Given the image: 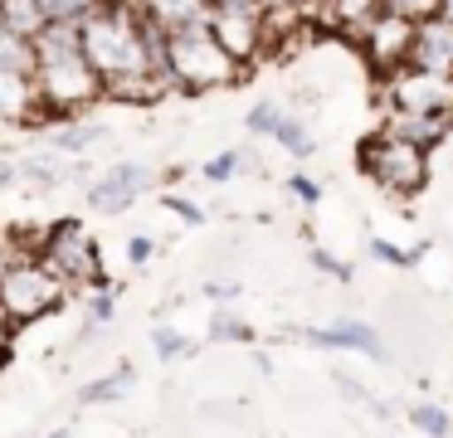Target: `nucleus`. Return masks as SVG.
I'll use <instances>...</instances> for the list:
<instances>
[{"label":"nucleus","mask_w":453,"mask_h":438,"mask_svg":"<svg viewBox=\"0 0 453 438\" xmlns=\"http://www.w3.org/2000/svg\"><path fill=\"white\" fill-rule=\"evenodd\" d=\"M79 44L93 73L103 78V97L147 103L171 88L166 78V35L132 0H103L79 19Z\"/></svg>","instance_id":"nucleus-1"},{"label":"nucleus","mask_w":453,"mask_h":438,"mask_svg":"<svg viewBox=\"0 0 453 438\" xmlns=\"http://www.w3.org/2000/svg\"><path fill=\"white\" fill-rule=\"evenodd\" d=\"M35 97L44 122L83 117V107L103 97V78L83 58L79 25H44L35 35Z\"/></svg>","instance_id":"nucleus-2"},{"label":"nucleus","mask_w":453,"mask_h":438,"mask_svg":"<svg viewBox=\"0 0 453 438\" xmlns=\"http://www.w3.org/2000/svg\"><path fill=\"white\" fill-rule=\"evenodd\" d=\"M244 68L219 49V39L210 29H180L166 35V78L171 88H186V93H210V88H225Z\"/></svg>","instance_id":"nucleus-3"},{"label":"nucleus","mask_w":453,"mask_h":438,"mask_svg":"<svg viewBox=\"0 0 453 438\" xmlns=\"http://www.w3.org/2000/svg\"><path fill=\"white\" fill-rule=\"evenodd\" d=\"M69 302V282L54 278L35 253H25L20 263L0 273V321H11V327H30V321L50 317Z\"/></svg>","instance_id":"nucleus-4"},{"label":"nucleus","mask_w":453,"mask_h":438,"mask_svg":"<svg viewBox=\"0 0 453 438\" xmlns=\"http://www.w3.org/2000/svg\"><path fill=\"white\" fill-rule=\"evenodd\" d=\"M30 253L54 273V278L69 282V292L73 288H98V282H108V278H103L98 239L83 229V219H54L50 229L30 243Z\"/></svg>","instance_id":"nucleus-5"},{"label":"nucleus","mask_w":453,"mask_h":438,"mask_svg":"<svg viewBox=\"0 0 453 438\" xmlns=\"http://www.w3.org/2000/svg\"><path fill=\"white\" fill-rule=\"evenodd\" d=\"M361 171L390 195H414L429 181V151H419L410 142H395V136L380 132L361 146Z\"/></svg>","instance_id":"nucleus-6"},{"label":"nucleus","mask_w":453,"mask_h":438,"mask_svg":"<svg viewBox=\"0 0 453 438\" xmlns=\"http://www.w3.org/2000/svg\"><path fill=\"white\" fill-rule=\"evenodd\" d=\"M210 35H215L219 49H225L239 68H244L249 58L264 49V39H268V15H264V5H258V0L215 5V10H210Z\"/></svg>","instance_id":"nucleus-7"},{"label":"nucleus","mask_w":453,"mask_h":438,"mask_svg":"<svg viewBox=\"0 0 453 438\" xmlns=\"http://www.w3.org/2000/svg\"><path fill=\"white\" fill-rule=\"evenodd\" d=\"M385 107L390 112H424V117H453V78L419 73V68H395L385 83Z\"/></svg>","instance_id":"nucleus-8"},{"label":"nucleus","mask_w":453,"mask_h":438,"mask_svg":"<svg viewBox=\"0 0 453 438\" xmlns=\"http://www.w3.org/2000/svg\"><path fill=\"white\" fill-rule=\"evenodd\" d=\"M151 190H157V171L147 161H112L108 171L93 175V185L83 195H88V204L98 214H122Z\"/></svg>","instance_id":"nucleus-9"},{"label":"nucleus","mask_w":453,"mask_h":438,"mask_svg":"<svg viewBox=\"0 0 453 438\" xmlns=\"http://www.w3.org/2000/svg\"><path fill=\"white\" fill-rule=\"evenodd\" d=\"M297 336L307 341V346H317V350H356V356H371V360H385L390 350H385V341H380V331L375 327H365V321H332V327H303Z\"/></svg>","instance_id":"nucleus-10"},{"label":"nucleus","mask_w":453,"mask_h":438,"mask_svg":"<svg viewBox=\"0 0 453 438\" xmlns=\"http://www.w3.org/2000/svg\"><path fill=\"white\" fill-rule=\"evenodd\" d=\"M410 68L419 73H439L453 78V25L449 19H419L414 25V44H410Z\"/></svg>","instance_id":"nucleus-11"},{"label":"nucleus","mask_w":453,"mask_h":438,"mask_svg":"<svg viewBox=\"0 0 453 438\" xmlns=\"http://www.w3.org/2000/svg\"><path fill=\"white\" fill-rule=\"evenodd\" d=\"M361 44H365V54H371L375 64L385 68V73H395V68L410 64L414 25H410V19H400V15H380V19H375V25L361 35Z\"/></svg>","instance_id":"nucleus-12"},{"label":"nucleus","mask_w":453,"mask_h":438,"mask_svg":"<svg viewBox=\"0 0 453 438\" xmlns=\"http://www.w3.org/2000/svg\"><path fill=\"white\" fill-rule=\"evenodd\" d=\"M161 35H180V29H210V5L205 0H132Z\"/></svg>","instance_id":"nucleus-13"},{"label":"nucleus","mask_w":453,"mask_h":438,"mask_svg":"<svg viewBox=\"0 0 453 438\" xmlns=\"http://www.w3.org/2000/svg\"><path fill=\"white\" fill-rule=\"evenodd\" d=\"M103 136H108V127L93 122V117H59V122H44V142H50V151L73 156V161H79L83 151H93Z\"/></svg>","instance_id":"nucleus-14"},{"label":"nucleus","mask_w":453,"mask_h":438,"mask_svg":"<svg viewBox=\"0 0 453 438\" xmlns=\"http://www.w3.org/2000/svg\"><path fill=\"white\" fill-rule=\"evenodd\" d=\"M453 127V117H424V112H390L385 107V136H395V142H410L419 146V151H429L434 142H443Z\"/></svg>","instance_id":"nucleus-15"},{"label":"nucleus","mask_w":453,"mask_h":438,"mask_svg":"<svg viewBox=\"0 0 453 438\" xmlns=\"http://www.w3.org/2000/svg\"><path fill=\"white\" fill-rule=\"evenodd\" d=\"M0 122H40V97H35V73H0Z\"/></svg>","instance_id":"nucleus-16"},{"label":"nucleus","mask_w":453,"mask_h":438,"mask_svg":"<svg viewBox=\"0 0 453 438\" xmlns=\"http://www.w3.org/2000/svg\"><path fill=\"white\" fill-rule=\"evenodd\" d=\"M132 385H137V365H132V360H122L118 370H108V375L79 385V404H118V399L132 395Z\"/></svg>","instance_id":"nucleus-17"},{"label":"nucleus","mask_w":453,"mask_h":438,"mask_svg":"<svg viewBox=\"0 0 453 438\" xmlns=\"http://www.w3.org/2000/svg\"><path fill=\"white\" fill-rule=\"evenodd\" d=\"M326 5H332V19H336V25H342L346 35H356V39H361L365 29H371L375 19L385 15L380 0H326Z\"/></svg>","instance_id":"nucleus-18"},{"label":"nucleus","mask_w":453,"mask_h":438,"mask_svg":"<svg viewBox=\"0 0 453 438\" xmlns=\"http://www.w3.org/2000/svg\"><path fill=\"white\" fill-rule=\"evenodd\" d=\"M0 73H35V39L0 25Z\"/></svg>","instance_id":"nucleus-19"},{"label":"nucleus","mask_w":453,"mask_h":438,"mask_svg":"<svg viewBox=\"0 0 453 438\" xmlns=\"http://www.w3.org/2000/svg\"><path fill=\"white\" fill-rule=\"evenodd\" d=\"M273 142L283 146L288 156H297V161H307V156L317 151V136H312V127H307V122H297L293 112H283V122H278Z\"/></svg>","instance_id":"nucleus-20"},{"label":"nucleus","mask_w":453,"mask_h":438,"mask_svg":"<svg viewBox=\"0 0 453 438\" xmlns=\"http://www.w3.org/2000/svg\"><path fill=\"white\" fill-rule=\"evenodd\" d=\"M0 25L25 35V39H35L44 29V19H40V10H35V0H0Z\"/></svg>","instance_id":"nucleus-21"},{"label":"nucleus","mask_w":453,"mask_h":438,"mask_svg":"<svg viewBox=\"0 0 453 438\" xmlns=\"http://www.w3.org/2000/svg\"><path fill=\"white\" fill-rule=\"evenodd\" d=\"M103 0H35V10H40L44 25H79L83 15H93Z\"/></svg>","instance_id":"nucleus-22"},{"label":"nucleus","mask_w":453,"mask_h":438,"mask_svg":"<svg viewBox=\"0 0 453 438\" xmlns=\"http://www.w3.org/2000/svg\"><path fill=\"white\" fill-rule=\"evenodd\" d=\"M410 424L419 428L424 438H453V414L439 404H429V399H419V404L410 409Z\"/></svg>","instance_id":"nucleus-23"},{"label":"nucleus","mask_w":453,"mask_h":438,"mask_svg":"<svg viewBox=\"0 0 453 438\" xmlns=\"http://www.w3.org/2000/svg\"><path fill=\"white\" fill-rule=\"evenodd\" d=\"M210 341H254V327L244 317H234L229 307H215L210 317Z\"/></svg>","instance_id":"nucleus-24"},{"label":"nucleus","mask_w":453,"mask_h":438,"mask_svg":"<svg viewBox=\"0 0 453 438\" xmlns=\"http://www.w3.org/2000/svg\"><path fill=\"white\" fill-rule=\"evenodd\" d=\"M151 346H157V360H180V356H190V336H180L176 327H157L151 331Z\"/></svg>","instance_id":"nucleus-25"},{"label":"nucleus","mask_w":453,"mask_h":438,"mask_svg":"<svg viewBox=\"0 0 453 438\" xmlns=\"http://www.w3.org/2000/svg\"><path fill=\"white\" fill-rule=\"evenodd\" d=\"M380 5H385V15H400V19H410V25H419V19L439 15L443 0H380Z\"/></svg>","instance_id":"nucleus-26"},{"label":"nucleus","mask_w":453,"mask_h":438,"mask_svg":"<svg viewBox=\"0 0 453 438\" xmlns=\"http://www.w3.org/2000/svg\"><path fill=\"white\" fill-rule=\"evenodd\" d=\"M239 171H244V156H239V151H219V156H210V161L200 165V175H205V181H215V185L234 181Z\"/></svg>","instance_id":"nucleus-27"},{"label":"nucleus","mask_w":453,"mask_h":438,"mask_svg":"<svg viewBox=\"0 0 453 438\" xmlns=\"http://www.w3.org/2000/svg\"><path fill=\"white\" fill-rule=\"evenodd\" d=\"M278 122H283V107H278V103H254V107H249V117H244V127L254 136H273Z\"/></svg>","instance_id":"nucleus-28"},{"label":"nucleus","mask_w":453,"mask_h":438,"mask_svg":"<svg viewBox=\"0 0 453 438\" xmlns=\"http://www.w3.org/2000/svg\"><path fill=\"white\" fill-rule=\"evenodd\" d=\"M371 258L390 263V268H414V263H419V253L400 249V243H390V239H371Z\"/></svg>","instance_id":"nucleus-29"},{"label":"nucleus","mask_w":453,"mask_h":438,"mask_svg":"<svg viewBox=\"0 0 453 438\" xmlns=\"http://www.w3.org/2000/svg\"><path fill=\"white\" fill-rule=\"evenodd\" d=\"M112 307H118V302H112V288L98 282V288L88 292V321H83V327H103V321L112 317Z\"/></svg>","instance_id":"nucleus-30"},{"label":"nucleus","mask_w":453,"mask_h":438,"mask_svg":"<svg viewBox=\"0 0 453 438\" xmlns=\"http://www.w3.org/2000/svg\"><path fill=\"white\" fill-rule=\"evenodd\" d=\"M25 253H30V243H25L20 234H15V229H0V273L11 268V263H20Z\"/></svg>","instance_id":"nucleus-31"},{"label":"nucleus","mask_w":453,"mask_h":438,"mask_svg":"<svg viewBox=\"0 0 453 438\" xmlns=\"http://www.w3.org/2000/svg\"><path fill=\"white\" fill-rule=\"evenodd\" d=\"M288 195H293V200H303V204H317V200H322V185H317L312 175L297 171V175H288Z\"/></svg>","instance_id":"nucleus-32"},{"label":"nucleus","mask_w":453,"mask_h":438,"mask_svg":"<svg viewBox=\"0 0 453 438\" xmlns=\"http://www.w3.org/2000/svg\"><path fill=\"white\" fill-rule=\"evenodd\" d=\"M161 204H166V210H176V214H180V219H186V224H200V219H205V210H200L196 200H186V195H166V200H161Z\"/></svg>","instance_id":"nucleus-33"},{"label":"nucleus","mask_w":453,"mask_h":438,"mask_svg":"<svg viewBox=\"0 0 453 438\" xmlns=\"http://www.w3.org/2000/svg\"><path fill=\"white\" fill-rule=\"evenodd\" d=\"M264 5V15L273 19V15H297V10H307L312 0H258Z\"/></svg>","instance_id":"nucleus-34"},{"label":"nucleus","mask_w":453,"mask_h":438,"mask_svg":"<svg viewBox=\"0 0 453 438\" xmlns=\"http://www.w3.org/2000/svg\"><path fill=\"white\" fill-rule=\"evenodd\" d=\"M312 263H317V268H322V273H332V278H351V268H346V263H336L332 258V253H326V249H312Z\"/></svg>","instance_id":"nucleus-35"},{"label":"nucleus","mask_w":453,"mask_h":438,"mask_svg":"<svg viewBox=\"0 0 453 438\" xmlns=\"http://www.w3.org/2000/svg\"><path fill=\"white\" fill-rule=\"evenodd\" d=\"M151 253H157V243H151L147 234H137V239L127 243V263H137V268H142V263L151 258Z\"/></svg>","instance_id":"nucleus-36"},{"label":"nucleus","mask_w":453,"mask_h":438,"mask_svg":"<svg viewBox=\"0 0 453 438\" xmlns=\"http://www.w3.org/2000/svg\"><path fill=\"white\" fill-rule=\"evenodd\" d=\"M205 292H210V297H215V302H219V307H229V302H234V297H239V288H234V282H210V288H205Z\"/></svg>","instance_id":"nucleus-37"},{"label":"nucleus","mask_w":453,"mask_h":438,"mask_svg":"<svg viewBox=\"0 0 453 438\" xmlns=\"http://www.w3.org/2000/svg\"><path fill=\"white\" fill-rule=\"evenodd\" d=\"M15 181H20V165L11 156H0V185H15Z\"/></svg>","instance_id":"nucleus-38"},{"label":"nucleus","mask_w":453,"mask_h":438,"mask_svg":"<svg viewBox=\"0 0 453 438\" xmlns=\"http://www.w3.org/2000/svg\"><path fill=\"white\" fill-rule=\"evenodd\" d=\"M439 19H449V25H453V0H443V5H439Z\"/></svg>","instance_id":"nucleus-39"},{"label":"nucleus","mask_w":453,"mask_h":438,"mask_svg":"<svg viewBox=\"0 0 453 438\" xmlns=\"http://www.w3.org/2000/svg\"><path fill=\"white\" fill-rule=\"evenodd\" d=\"M5 365H11V350L0 346V375H5Z\"/></svg>","instance_id":"nucleus-40"},{"label":"nucleus","mask_w":453,"mask_h":438,"mask_svg":"<svg viewBox=\"0 0 453 438\" xmlns=\"http://www.w3.org/2000/svg\"><path fill=\"white\" fill-rule=\"evenodd\" d=\"M44 438H73V428H54V434H44Z\"/></svg>","instance_id":"nucleus-41"}]
</instances>
